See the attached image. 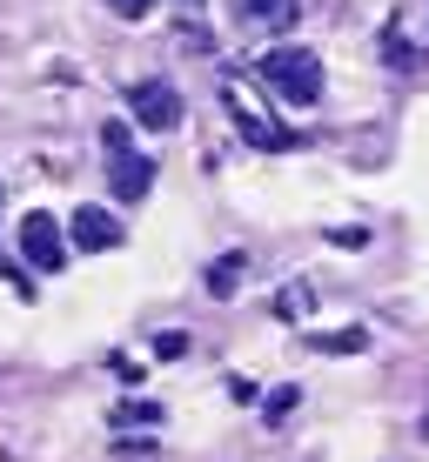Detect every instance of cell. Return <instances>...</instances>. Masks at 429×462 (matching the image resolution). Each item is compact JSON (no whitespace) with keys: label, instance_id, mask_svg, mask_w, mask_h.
Segmentation results:
<instances>
[{"label":"cell","instance_id":"cell-10","mask_svg":"<svg viewBox=\"0 0 429 462\" xmlns=\"http://www.w3.org/2000/svg\"><path fill=\"white\" fill-rule=\"evenodd\" d=\"M154 422H162V409H154V402H121L115 409V429H154Z\"/></svg>","mask_w":429,"mask_h":462},{"label":"cell","instance_id":"cell-4","mask_svg":"<svg viewBox=\"0 0 429 462\" xmlns=\"http://www.w3.org/2000/svg\"><path fill=\"white\" fill-rule=\"evenodd\" d=\"M128 115L141 127H154V134H168V127H182V94L168 81H135L128 88Z\"/></svg>","mask_w":429,"mask_h":462},{"label":"cell","instance_id":"cell-1","mask_svg":"<svg viewBox=\"0 0 429 462\" xmlns=\"http://www.w3.org/2000/svg\"><path fill=\"white\" fill-rule=\"evenodd\" d=\"M101 154H107V188H115V201H148V188H154V154L135 148L128 121H107V127H101Z\"/></svg>","mask_w":429,"mask_h":462},{"label":"cell","instance_id":"cell-12","mask_svg":"<svg viewBox=\"0 0 429 462\" xmlns=\"http://www.w3.org/2000/svg\"><path fill=\"white\" fill-rule=\"evenodd\" d=\"M302 309H309V289H282V301H275V315H282V322H295Z\"/></svg>","mask_w":429,"mask_h":462},{"label":"cell","instance_id":"cell-7","mask_svg":"<svg viewBox=\"0 0 429 462\" xmlns=\"http://www.w3.org/2000/svg\"><path fill=\"white\" fill-rule=\"evenodd\" d=\"M68 235H74V248H88V254H107V248H121V221L107 215V208H81L68 221Z\"/></svg>","mask_w":429,"mask_h":462},{"label":"cell","instance_id":"cell-8","mask_svg":"<svg viewBox=\"0 0 429 462\" xmlns=\"http://www.w3.org/2000/svg\"><path fill=\"white\" fill-rule=\"evenodd\" d=\"M309 348L315 356H362L369 336H362V328H329V336H309Z\"/></svg>","mask_w":429,"mask_h":462},{"label":"cell","instance_id":"cell-14","mask_svg":"<svg viewBox=\"0 0 429 462\" xmlns=\"http://www.w3.org/2000/svg\"><path fill=\"white\" fill-rule=\"evenodd\" d=\"M182 7H201V0H182Z\"/></svg>","mask_w":429,"mask_h":462},{"label":"cell","instance_id":"cell-6","mask_svg":"<svg viewBox=\"0 0 429 462\" xmlns=\"http://www.w3.org/2000/svg\"><path fill=\"white\" fill-rule=\"evenodd\" d=\"M302 14V0H235V21L256 27V34H289Z\"/></svg>","mask_w":429,"mask_h":462},{"label":"cell","instance_id":"cell-2","mask_svg":"<svg viewBox=\"0 0 429 462\" xmlns=\"http://www.w3.org/2000/svg\"><path fill=\"white\" fill-rule=\"evenodd\" d=\"M262 81L282 94V101H295V107H315L322 101V60L309 54V47H268L262 54Z\"/></svg>","mask_w":429,"mask_h":462},{"label":"cell","instance_id":"cell-13","mask_svg":"<svg viewBox=\"0 0 429 462\" xmlns=\"http://www.w3.org/2000/svg\"><path fill=\"white\" fill-rule=\"evenodd\" d=\"M101 7H107V14H121V21H141V14H148L154 0H101Z\"/></svg>","mask_w":429,"mask_h":462},{"label":"cell","instance_id":"cell-3","mask_svg":"<svg viewBox=\"0 0 429 462\" xmlns=\"http://www.w3.org/2000/svg\"><path fill=\"white\" fill-rule=\"evenodd\" d=\"M221 107L235 115V127H242V134L256 141V148H295V134H289V127H282L275 115H268V107H262L242 81H228V88H221Z\"/></svg>","mask_w":429,"mask_h":462},{"label":"cell","instance_id":"cell-11","mask_svg":"<svg viewBox=\"0 0 429 462\" xmlns=\"http://www.w3.org/2000/svg\"><path fill=\"white\" fill-rule=\"evenodd\" d=\"M295 402H302V389H275V395L262 402V416H268V422H282V416H289Z\"/></svg>","mask_w":429,"mask_h":462},{"label":"cell","instance_id":"cell-9","mask_svg":"<svg viewBox=\"0 0 429 462\" xmlns=\"http://www.w3.org/2000/svg\"><path fill=\"white\" fill-rule=\"evenodd\" d=\"M242 275H248V254H221V262L209 268V289L215 295H235V289H242Z\"/></svg>","mask_w":429,"mask_h":462},{"label":"cell","instance_id":"cell-5","mask_svg":"<svg viewBox=\"0 0 429 462\" xmlns=\"http://www.w3.org/2000/svg\"><path fill=\"white\" fill-rule=\"evenodd\" d=\"M21 254H27V268H41V275H54V268L68 262V235L54 228V215H27L21 221Z\"/></svg>","mask_w":429,"mask_h":462}]
</instances>
